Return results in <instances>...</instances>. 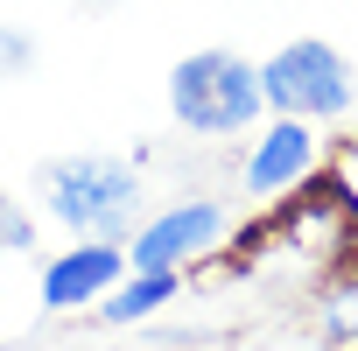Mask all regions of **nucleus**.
Listing matches in <instances>:
<instances>
[{
	"label": "nucleus",
	"mask_w": 358,
	"mask_h": 351,
	"mask_svg": "<svg viewBox=\"0 0 358 351\" xmlns=\"http://www.w3.org/2000/svg\"><path fill=\"white\" fill-rule=\"evenodd\" d=\"M323 323H330L337 337H358V281H351V288H337V295L323 302Z\"/></svg>",
	"instance_id": "1a4fd4ad"
},
{
	"label": "nucleus",
	"mask_w": 358,
	"mask_h": 351,
	"mask_svg": "<svg viewBox=\"0 0 358 351\" xmlns=\"http://www.w3.org/2000/svg\"><path fill=\"white\" fill-rule=\"evenodd\" d=\"M183 295V274H127L106 302H99V323H148L162 302Z\"/></svg>",
	"instance_id": "0eeeda50"
},
{
	"label": "nucleus",
	"mask_w": 358,
	"mask_h": 351,
	"mask_svg": "<svg viewBox=\"0 0 358 351\" xmlns=\"http://www.w3.org/2000/svg\"><path fill=\"white\" fill-rule=\"evenodd\" d=\"M232 211L218 197H183L155 218H141V232L127 239V274H183L190 260H204L225 239Z\"/></svg>",
	"instance_id": "20e7f679"
},
{
	"label": "nucleus",
	"mask_w": 358,
	"mask_h": 351,
	"mask_svg": "<svg viewBox=\"0 0 358 351\" xmlns=\"http://www.w3.org/2000/svg\"><path fill=\"white\" fill-rule=\"evenodd\" d=\"M0 64L29 71V64H36V43H29V36H8V29H0Z\"/></svg>",
	"instance_id": "9d476101"
},
{
	"label": "nucleus",
	"mask_w": 358,
	"mask_h": 351,
	"mask_svg": "<svg viewBox=\"0 0 358 351\" xmlns=\"http://www.w3.org/2000/svg\"><path fill=\"white\" fill-rule=\"evenodd\" d=\"M127 281V246H106V239H92V246H71V253H57L50 267H43V309L50 316H71V309H99L113 288Z\"/></svg>",
	"instance_id": "39448f33"
},
{
	"label": "nucleus",
	"mask_w": 358,
	"mask_h": 351,
	"mask_svg": "<svg viewBox=\"0 0 358 351\" xmlns=\"http://www.w3.org/2000/svg\"><path fill=\"white\" fill-rule=\"evenodd\" d=\"M169 113L183 134H246L267 99H260V64H246L239 50H190L169 71Z\"/></svg>",
	"instance_id": "f03ea898"
},
{
	"label": "nucleus",
	"mask_w": 358,
	"mask_h": 351,
	"mask_svg": "<svg viewBox=\"0 0 358 351\" xmlns=\"http://www.w3.org/2000/svg\"><path fill=\"white\" fill-rule=\"evenodd\" d=\"M260 99H267L274 120H302V127L344 120V113L358 106V71H351V57H344L337 43L295 36V43H281V50L260 64Z\"/></svg>",
	"instance_id": "7ed1b4c3"
},
{
	"label": "nucleus",
	"mask_w": 358,
	"mask_h": 351,
	"mask_svg": "<svg viewBox=\"0 0 358 351\" xmlns=\"http://www.w3.org/2000/svg\"><path fill=\"white\" fill-rule=\"evenodd\" d=\"M316 169V134L302 120H267L253 155H246V190L253 197H288L295 183H309Z\"/></svg>",
	"instance_id": "423d86ee"
},
{
	"label": "nucleus",
	"mask_w": 358,
	"mask_h": 351,
	"mask_svg": "<svg viewBox=\"0 0 358 351\" xmlns=\"http://www.w3.org/2000/svg\"><path fill=\"white\" fill-rule=\"evenodd\" d=\"M29 246H36V218L0 190V253H29Z\"/></svg>",
	"instance_id": "6e6552de"
},
{
	"label": "nucleus",
	"mask_w": 358,
	"mask_h": 351,
	"mask_svg": "<svg viewBox=\"0 0 358 351\" xmlns=\"http://www.w3.org/2000/svg\"><path fill=\"white\" fill-rule=\"evenodd\" d=\"M36 197L64 232L106 239V246H127L148 218V183L120 155H50L36 169Z\"/></svg>",
	"instance_id": "f257e3e1"
}]
</instances>
